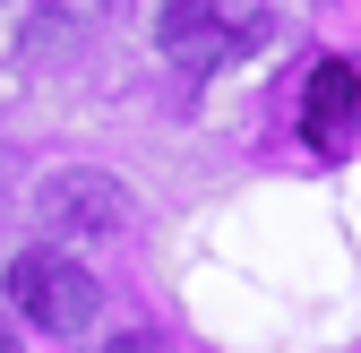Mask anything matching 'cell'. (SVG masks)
<instances>
[{
  "label": "cell",
  "instance_id": "obj_4",
  "mask_svg": "<svg viewBox=\"0 0 361 353\" xmlns=\"http://www.w3.org/2000/svg\"><path fill=\"white\" fill-rule=\"evenodd\" d=\"M104 353H164V336H147V328H121Z\"/></svg>",
  "mask_w": 361,
  "mask_h": 353
},
{
  "label": "cell",
  "instance_id": "obj_1",
  "mask_svg": "<svg viewBox=\"0 0 361 353\" xmlns=\"http://www.w3.org/2000/svg\"><path fill=\"white\" fill-rule=\"evenodd\" d=\"M9 301H18L43 336H86L95 311H104L95 276H86L69 250H18V258H9Z\"/></svg>",
  "mask_w": 361,
  "mask_h": 353
},
{
  "label": "cell",
  "instance_id": "obj_3",
  "mask_svg": "<svg viewBox=\"0 0 361 353\" xmlns=\"http://www.w3.org/2000/svg\"><path fill=\"white\" fill-rule=\"evenodd\" d=\"M353 121H361V69L344 52H327L319 69H310V86H301V138L319 155H336L353 138Z\"/></svg>",
  "mask_w": 361,
  "mask_h": 353
},
{
  "label": "cell",
  "instance_id": "obj_2",
  "mask_svg": "<svg viewBox=\"0 0 361 353\" xmlns=\"http://www.w3.org/2000/svg\"><path fill=\"white\" fill-rule=\"evenodd\" d=\"M35 207H43V225H52V233L104 241V233L129 225V181H112V172H95V164H61V172H43Z\"/></svg>",
  "mask_w": 361,
  "mask_h": 353
},
{
  "label": "cell",
  "instance_id": "obj_5",
  "mask_svg": "<svg viewBox=\"0 0 361 353\" xmlns=\"http://www.w3.org/2000/svg\"><path fill=\"white\" fill-rule=\"evenodd\" d=\"M0 353H18V336H9V319H0Z\"/></svg>",
  "mask_w": 361,
  "mask_h": 353
}]
</instances>
